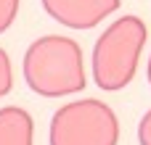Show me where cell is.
<instances>
[{
	"mask_svg": "<svg viewBox=\"0 0 151 145\" xmlns=\"http://www.w3.org/2000/svg\"><path fill=\"white\" fill-rule=\"evenodd\" d=\"M13 90V69H11V58L8 53L0 48V98L8 95Z\"/></svg>",
	"mask_w": 151,
	"mask_h": 145,
	"instance_id": "6",
	"label": "cell"
},
{
	"mask_svg": "<svg viewBox=\"0 0 151 145\" xmlns=\"http://www.w3.org/2000/svg\"><path fill=\"white\" fill-rule=\"evenodd\" d=\"M138 143L141 145H151V111L143 114L141 124H138Z\"/></svg>",
	"mask_w": 151,
	"mask_h": 145,
	"instance_id": "8",
	"label": "cell"
},
{
	"mask_svg": "<svg viewBox=\"0 0 151 145\" xmlns=\"http://www.w3.org/2000/svg\"><path fill=\"white\" fill-rule=\"evenodd\" d=\"M50 18L69 29H90L119 8V0H42Z\"/></svg>",
	"mask_w": 151,
	"mask_h": 145,
	"instance_id": "4",
	"label": "cell"
},
{
	"mask_svg": "<svg viewBox=\"0 0 151 145\" xmlns=\"http://www.w3.org/2000/svg\"><path fill=\"white\" fill-rule=\"evenodd\" d=\"M146 77H149V82H151V58H149V69H146Z\"/></svg>",
	"mask_w": 151,
	"mask_h": 145,
	"instance_id": "9",
	"label": "cell"
},
{
	"mask_svg": "<svg viewBox=\"0 0 151 145\" xmlns=\"http://www.w3.org/2000/svg\"><path fill=\"white\" fill-rule=\"evenodd\" d=\"M19 13V0H0V32H5Z\"/></svg>",
	"mask_w": 151,
	"mask_h": 145,
	"instance_id": "7",
	"label": "cell"
},
{
	"mask_svg": "<svg viewBox=\"0 0 151 145\" xmlns=\"http://www.w3.org/2000/svg\"><path fill=\"white\" fill-rule=\"evenodd\" d=\"M146 45V24L141 16H122L106 26L93 48V79L101 90H122L133 82Z\"/></svg>",
	"mask_w": 151,
	"mask_h": 145,
	"instance_id": "2",
	"label": "cell"
},
{
	"mask_svg": "<svg viewBox=\"0 0 151 145\" xmlns=\"http://www.w3.org/2000/svg\"><path fill=\"white\" fill-rule=\"evenodd\" d=\"M24 79L42 98L80 92L88 82L82 48L64 34H42L24 53Z\"/></svg>",
	"mask_w": 151,
	"mask_h": 145,
	"instance_id": "1",
	"label": "cell"
},
{
	"mask_svg": "<svg viewBox=\"0 0 151 145\" xmlns=\"http://www.w3.org/2000/svg\"><path fill=\"white\" fill-rule=\"evenodd\" d=\"M50 145H117L119 119L98 98L61 106L50 119Z\"/></svg>",
	"mask_w": 151,
	"mask_h": 145,
	"instance_id": "3",
	"label": "cell"
},
{
	"mask_svg": "<svg viewBox=\"0 0 151 145\" xmlns=\"http://www.w3.org/2000/svg\"><path fill=\"white\" fill-rule=\"evenodd\" d=\"M0 145H35V122L24 108H0Z\"/></svg>",
	"mask_w": 151,
	"mask_h": 145,
	"instance_id": "5",
	"label": "cell"
}]
</instances>
